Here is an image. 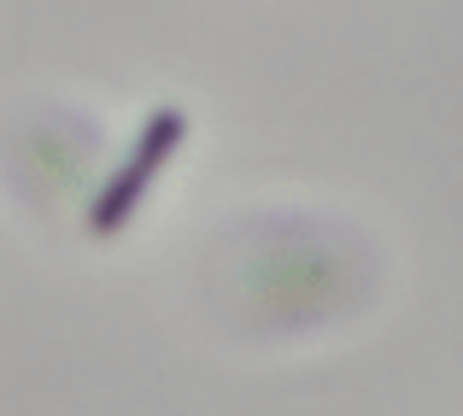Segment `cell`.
I'll return each mask as SVG.
<instances>
[{
    "label": "cell",
    "mask_w": 463,
    "mask_h": 416,
    "mask_svg": "<svg viewBox=\"0 0 463 416\" xmlns=\"http://www.w3.org/2000/svg\"><path fill=\"white\" fill-rule=\"evenodd\" d=\"M188 141V118L176 112V106H158L147 124L136 129V141H129L124 165L112 170V176L100 182V194H94L89 217H82V229H89L94 241H112L118 229L129 223V217L147 205V194L158 188V176H165V165L176 158V147Z\"/></svg>",
    "instance_id": "cell-1"
}]
</instances>
